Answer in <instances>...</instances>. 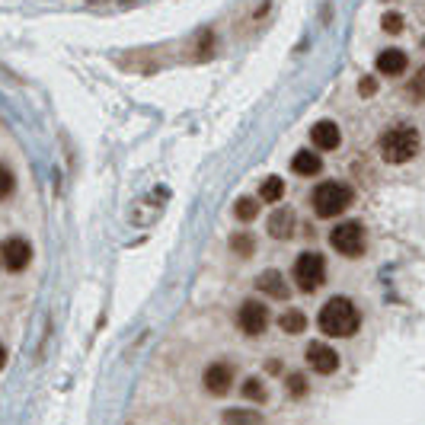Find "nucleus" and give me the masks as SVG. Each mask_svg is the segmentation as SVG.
<instances>
[{"mask_svg": "<svg viewBox=\"0 0 425 425\" xmlns=\"http://www.w3.org/2000/svg\"><path fill=\"white\" fill-rule=\"evenodd\" d=\"M400 29H403V16H400V13H383V32L397 35Z\"/></svg>", "mask_w": 425, "mask_h": 425, "instance_id": "5701e85b", "label": "nucleus"}, {"mask_svg": "<svg viewBox=\"0 0 425 425\" xmlns=\"http://www.w3.org/2000/svg\"><path fill=\"white\" fill-rule=\"evenodd\" d=\"M294 230V215L291 208H279L272 211V217H269V234H272L275 240H288Z\"/></svg>", "mask_w": 425, "mask_h": 425, "instance_id": "ddd939ff", "label": "nucleus"}, {"mask_svg": "<svg viewBox=\"0 0 425 425\" xmlns=\"http://www.w3.org/2000/svg\"><path fill=\"white\" fill-rule=\"evenodd\" d=\"M288 391H291V397H307V377L288 374Z\"/></svg>", "mask_w": 425, "mask_h": 425, "instance_id": "aec40b11", "label": "nucleus"}, {"mask_svg": "<svg viewBox=\"0 0 425 425\" xmlns=\"http://www.w3.org/2000/svg\"><path fill=\"white\" fill-rule=\"evenodd\" d=\"M358 323H362V317H358L355 304H352L349 298H333V300H326L320 310V329L326 336H333V339L352 336L358 329Z\"/></svg>", "mask_w": 425, "mask_h": 425, "instance_id": "f257e3e1", "label": "nucleus"}, {"mask_svg": "<svg viewBox=\"0 0 425 425\" xmlns=\"http://www.w3.org/2000/svg\"><path fill=\"white\" fill-rule=\"evenodd\" d=\"M291 170L298 176H317L323 170V163H320V157H317L314 151H298V153H294V160H291Z\"/></svg>", "mask_w": 425, "mask_h": 425, "instance_id": "4468645a", "label": "nucleus"}, {"mask_svg": "<svg viewBox=\"0 0 425 425\" xmlns=\"http://www.w3.org/2000/svg\"><path fill=\"white\" fill-rule=\"evenodd\" d=\"M310 141H314L320 151H336L339 141H342V134H339V128H336L333 122H317L314 132H310Z\"/></svg>", "mask_w": 425, "mask_h": 425, "instance_id": "9b49d317", "label": "nucleus"}, {"mask_svg": "<svg viewBox=\"0 0 425 425\" xmlns=\"http://www.w3.org/2000/svg\"><path fill=\"white\" fill-rule=\"evenodd\" d=\"M371 93H374V80L364 77V80H362V96H371Z\"/></svg>", "mask_w": 425, "mask_h": 425, "instance_id": "393cba45", "label": "nucleus"}, {"mask_svg": "<svg viewBox=\"0 0 425 425\" xmlns=\"http://www.w3.org/2000/svg\"><path fill=\"white\" fill-rule=\"evenodd\" d=\"M307 364L317 371V374H333L339 368V355L336 349H329L326 342H310L307 345Z\"/></svg>", "mask_w": 425, "mask_h": 425, "instance_id": "0eeeda50", "label": "nucleus"}, {"mask_svg": "<svg viewBox=\"0 0 425 425\" xmlns=\"http://www.w3.org/2000/svg\"><path fill=\"white\" fill-rule=\"evenodd\" d=\"M0 173H4V189H0V196L10 198V192H13V173H10V167H4Z\"/></svg>", "mask_w": 425, "mask_h": 425, "instance_id": "b1692460", "label": "nucleus"}, {"mask_svg": "<svg viewBox=\"0 0 425 425\" xmlns=\"http://www.w3.org/2000/svg\"><path fill=\"white\" fill-rule=\"evenodd\" d=\"M237 323L246 336H259V333H265V326H269V310H265V304H259V300H246V304L240 307Z\"/></svg>", "mask_w": 425, "mask_h": 425, "instance_id": "423d86ee", "label": "nucleus"}, {"mask_svg": "<svg viewBox=\"0 0 425 425\" xmlns=\"http://www.w3.org/2000/svg\"><path fill=\"white\" fill-rule=\"evenodd\" d=\"M406 55L400 49H387V51H381V55H377V70H381V74H387V77H400L406 70Z\"/></svg>", "mask_w": 425, "mask_h": 425, "instance_id": "f8f14e48", "label": "nucleus"}, {"mask_svg": "<svg viewBox=\"0 0 425 425\" xmlns=\"http://www.w3.org/2000/svg\"><path fill=\"white\" fill-rule=\"evenodd\" d=\"M281 329L285 333H291V336H298V333H304L307 329V317L300 314V310H288V314H281Z\"/></svg>", "mask_w": 425, "mask_h": 425, "instance_id": "f3484780", "label": "nucleus"}, {"mask_svg": "<svg viewBox=\"0 0 425 425\" xmlns=\"http://www.w3.org/2000/svg\"><path fill=\"white\" fill-rule=\"evenodd\" d=\"M419 153V132L412 125H393L381 134V157L387 163H406Z\"/></svg>", "mask_w": 425, "mask_h": 425, "instance_id": "f03ea898", "label": "nucleus"}, {"mask_svg": "<svg viewBox=\"0 0 425 425\" xmlns=\"http://www.w3.org/2000/svg\"><path fill=\"white\" fill-rule=\"evenodd\" d=\"M256 291L269 294V298L285 300V298H288V281L281 279L279 269H269V272H262V275L256 279Z\"/></svg>", "mask_w": 425, "mask_h": 425, "instance_id": "9d476101", "label": "nucleus"}, {"mask_svg": "<svg viewBox=\"0 0 425 425\" xmlns=\"http://www.w3.org/2000/svg\"><path fill=\"white\" fill-rule=\"evenodd\" d=\"M406 93H412L416 99H425V68H419V74H416V80L410 84V90Z\"/></svg>", "mask_w": 425, "mask_h": 425, "instance_id": "4be33fe9", "label": "nucleus"}, {"mask_svg": "<svg viewBox=\"0 0 425 425\" xmlns=\"http://www.w3.org/2000/svg\"><path fill=\"white\" fill-rule=\"evenodd\" d=\"M262 416L253 410H227L224 412V425H259Z\"/></svg>", "mask_w": 425, "mask_h": 425, "instance_id": "dca6fc26", "label": "nucleus"}, {"mask_svg": "<svg viewBox=\"0 0 425 425\" xmlns=\"http://www.w3.org/2000/svg\"><path fill=\"white\" fill-rule=\"evenodd\" d=\"M29 259H32V246H29V240L10 237L7 243H4V265H7V272H23V269L29 265Z\"/></svg>", "mask_w": 425, "mask_h": 425, "instance_id": "6e6552de", "label": "nucleus"}, {"mask_svg": "<svg viewBox=\"0 0 425 425\" xmlns=\"http://www.w3.org/2000/svg\"><path fill=\"white\" fill-rule=\"evenodd\" d=\"M323 281H326V262H323V256L320 253H300L298 262H294V285L310 294Z\"/></svg>", "mask_w": 425, "mask_h": 425, "instance_id": "20e7f679", "label": "nucleus"}, {"mask_svg": "<svg viewBox=\"0 0 425 425\" xmlns=\"http://www.w3.org/2000/svg\"><path fill=\"white\" fill-rule=\"evenodd\" d=\"M234 215H237V221H256L259 215V202L250 196H243L237 205H234Z\"/></svg>", "mask_w": 425, "mask_h": 425, "instance_id": "a211bd4d", "label": "nucleus"}, {"mask_svg": "<svg viewBox=\"0 0 425 425\" xmlns=\"http://www.w3.org/2000/svg\"><path fill=\"white\" fill-rule=\"evenodd\" d=\"M243 397H246V400H256V403H262V400H265V383L256 381V377H250V381L243 383Z\"/></svg>", "mask_w": 425, "mask_h": 425, "instance_id": "6ab92c4d", "label": "nucleus"}, {"mask_svg": "<svg viewBox=\"0 0 425 425\" xmlns=\"http://www.w3.org/2000/svg\"><path fill=\"white\" fill-rule=\"evenodd\" d=\"M329 243H333L336 253H342V256H362L364 253V227L355 221H342L339 227H333V234H329Z\"/></svg>", "mask_w": 425, "mask_h": 425, "instance_id": "39448f33", "label": "nucleus"}, {"mask_svg": "<svg viewBox=\"0 0 425 425\" xmlns=\"http://www.w3.org/2000/svg\"><path fill=\"white\" fill-rule=\"evenodd\" d=\"M349 205H352V189L345 182L329 179L314 189V211L320 217H336L349 208Z\"/></svg>", "mask_w": 425, "mask_h": 425, "instance_id": "7ed1b4c3", "label": "nucleus"}, {"mask_svg": "<svg viewBox=\"0 0 425 425\" xmlns=\"http://www.w3.org/2000/svg\"><path fill=\"white\" fill-rule=\"evenodd\" d=\"M259 196H262V202H281V196H285V182H281V176H269V179L259 186Z\"/></svg>", "mask_w": 425, "mask_h": 425, "instance_id": "2eb2a0df", "label": "nucleus"}, {"mask_svg": "<svg viewBox=\"0 0 425 425\" xmlns=\"http://www.w3.org/2000/svg\"><path fill=\"white\" fill-rule=\"evenodd\" d=\"M230 383H234V371H230V364L215 362L208 371H205V391L215 393V397L230 393Z\"/></svg>", "mask_w": 425, "mask_h": 425, "instance_id": "1a4fd4ad", "label": "nucleus"}, {"mask_svg": "<svg viewBox=\"0 0 425 425\" xmlns=\"http://www.w3.org/2000/svg\"><path fill=\"white\" fill-rule=\"evenodd\" d=\"M230 246H234V253H237V256H250V253H253V237L237 234V237L230 240Z\"/></svg>", "mask_w": 425, "mask_h": 425, "instance_id": "412c9836", "label": "nucleus"}]
</instances>
